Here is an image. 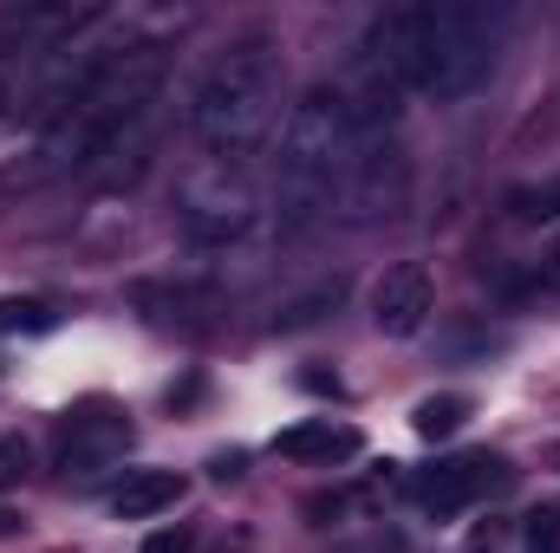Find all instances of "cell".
Wrapping results in <instances>:
<instances>
[{
    "label": "cell",
    "instance_id": "cell-1",
    "mask_svg": "<svg viewBox=\"0 0 560 553\" xmlns=\"http://www.w3.org/2000/svg\"><path fill=\"white\" fill-rule=\"evenodd\" d=\"M502 46H509V7H489V0H418V7H385L359 52L392 66L405 92L456 105L476 85H489Z\"/></svg>",
    "mask_w": 560,
    "mask_h": 553
},
{
    "label": "cell",
    "instance_id": "cell-2",
    "mask_svg": "<svg viewBox=\"0 0 560 553\" xmlns=\"http://www.w3.org/2000/svg\"><path fill=\"white\" fill-rule=\"evenodd\" d=\"M280 98H287V66L275 39H235L209 59L189 98V131L209 150V163H255L280 131Z\"/></svg>",
    "mask_w": 560,
    "mask_h": 553
},
{
    "label": "cell",
    "instance_id": "cell-3",
    "mask_svg": "<svg viewBox=\"0 0 560 553\" xmlns=\"http://www.w3.org/2000/svg\"><path fill=\"white\" fill-rule=\"evenodd\" d=\"M112 13L105 7H26L0 26V118L46 125L59 85L85 59Z\"/></svg>",
    "mask_w": 560,
    "mask_h": 553
},
{
    "label": "cell",
    "instance_id": "cell-4",
    "mask_svg": "<svg viewBox=\"0 0 560 553\" xmlns=\"http://www.w3.org/2000/svg\"><path fill=\"white\" fill-rule=\"evenodd\" d=\"M176 222H183V235L189 242H202V248H229V242H242V235H255V222H261V183H255V169H242V163H196V169H183V183H176Z\"/></svg>",
    "mask_w": 560,
    "mask_h": 553
},
{
    "label": "cell",
    "instance_id": "cell-5",
    "mask_svg": "<svg viewBox=\"0 0 560 553\" xmlns=\"http://www.w3.org/2000/svg\"><path fill=\"white\" fill-rule=\"evenodd\" d=\"M502 482H509V462L489 456V449H469V456H443V462L418 469L411 475V495H418L430 515H463L482 495H495Z\"/></svg>",
    "mask_w": 560,
    "mask_h": 553
},
{
    "label": "cell",
    "instance_id": "cell-6",
    "mask_svg": "<svg viewBox=\"0 0 560 553\" xmlns=\"http://www.w3.org/2000/svg\"><path fill=\"white\" fill-rule=\"evenodd\" d=\"M131 416L125 411H105V404H92V411H72L66 416V430H59V469L66 475H98V469H112L125 449H131Z\"/></svg>",
    "mask_w": 560,
    "mask_h": 553
},
{
    "label": "cell",
    "instance_id": "cell-7",
    "mask_svg": "<svg viewBox=\"0 0 560 553\" xmlns=\"http://www.w3.org/2000/svg\"><path fill=\"white\" fill-rule=\"evenodd\" d=\"M430 306H436V286H430V268H423V261H405V268H392V274L372 286V326H378L385 339L423 332Z\"/></svg>",
    "mask_w": 560,
    "mask_h": 553
},
{
    "label": "cell",
    "instance_id": "cell-8",
    "mask_svg": "<svg viewBox=\"0 0 560 553\" xmlns=\"http://www.w3.org/2000/svg\"><path fill=\"white\" fill-rule=\"evenodd\" d=\"M359 449H365V436H359L352 423H339V416H306V423H293V430L275 436V456H287V462H313V469L352 462Z\"/></svg>",
    "mask_w": 560,
    "mask_h": 553
},
{
    "label": "cell",
    "instance_id": "cell-9",
    "mask_svg": "<svg viewBox=\"0 0 560 553\" xmlns=\"http://www.w3.org/2000/svg\"><path fill=\"white\" fill-rule=\"evenodd\" d=\"M183 502V475L176 469H131L118 489H112V515L118 521H150V515H163V508H176Z\"/></svg>",
    "mask_w": 560,
    "mask_h": 553
},
{
    "label": "cell",
    "instance_id": "cell-10",
    "mask_svg": "<svg viewBox=\"0 0 560 553\" xmlns=\"http://www.w3.org/2000/svg\"><path fill=\"white\" fill-rule=\"evenodd\" d=\"M502 293H509L515 306H548V299H560V248L535 255L522 274H509L502 280Z\"/></svg>",
    "mask_w": 560,
    "mask_h": 553
},
{
    "label": "cell",
    "instance_id": "cell-11",
    "mask_svg": "<svg viewBox=\"0 0 560 553\" xmlns=\"http://www.w3.org/2000/svg\"><path fill=\"white\" fill-rule=\"evenodd\" d=\"M463 423H469V398H456V391H436V398H423L418 411H411V430H418L423 443H443Z\"/></svg>",
    "mask_w": 560,
    "mask_h": 553
},
{
    "label": "cell",
    "instance_id": "cell-12",
    "mask_svg": "<svg viewBox=\"0 0 560 553\" xmlns=\"http://www.w3.org/2000/svg\"><path fill=\"white\" fill-rule=\"evenodd\" d=\"M509 222H560V176L548 183H522V189H509Z\"/></svg>",
    "mask_w": 560,
    "mask_h": 553
},
{
    "label": "cell",
    "instance_id": "cell-13",
    "mask_svg": "<svg viewBox=\"0 0 560 553\" xmlns=\"http://www.w3.org/2000/svg\"><path fill=\"white\" fill-rule=\"evenodd\" d=\"M7 332H52V306L7 293V299H0V339H7Z\"/></svg>",
    "mask_w": 560,
    "mask_h": 553
},
{
    "label": "cell",
    "instance_id": "cell-14",
    "mask_svg": "<svg viewBox=\"0 0 560 553\" xmlns=\"http://www.w3.org/2000/svg\"><path fill=\"white\" fill-rule=\"evenodd\" d=\"M522 541H528V553H560V508L555 502H541V508L522 521Z\"/></svg>",
    "mask_w": 560,
    "mask_h": 553
},
{
    "label": "cell",
    "instance_id": "cell-15",
    "mask_svg": "<svg viewBox=\"0 0 560 553\" xmlns=\"http://www.w3.org/2000/svg\"><path fill=\"white\" fill-rule=\"evenodd\" d=\"M326 306H339V280H332V286H319V293H306V299H293V306H280L275 326H287V332H293V326H313Z\"/></svg>",
    "mask_w": 560,
    "mask_h": 553
},
{
    "label": "cell",
    "instance_id": "cell-16",
    "mask_svg": "<svg viewBox=\"0 0 560 553\" xmlns=\"http://www.w3.org/2000/svg\"><path fill=\"white\" fill-rule=\"evenodd\" d=\"M20 475H26V443L0 436V489H7V482H20Z\"/></svg>",
    "mask_w": 560,
    "mask_h": 553
},
{
    "label": "cell",
    "instance_id": "cell-17",
    "mask_svg": "<svg viewBox=\"0 0 560 553\" xmlns=\"http://www.w3.org/2000/svg\"><path fill=\"white\" fill-rule=\"evenodd\" d=\"M143 553H196V534L189 528H163V534H150Z\"/></svg>",
    "mask_w": 560,
    "mask_h": 553
},
{
    "label": "cell",
    "instance_id": "cell-18",
    "mask_svg": "<svg viewBox=\"0 0 560 553\" xmlns=\"http://www.w3.org/2000/svg\"><path fill=\"white\" fill-rule=\"evenodd\" d=\"M469 553H502V541H495V528H476V534H469Z\"/></svg>",
    "mask_w": 560,
    "mask_h": 553
},
{
    "label": "cell",
    "instance_id": "cell-19",
    "mask_svg": "<svg viewBox=\"0 0 560 553\" xmlns=\"http://www.w3.org/2000/svg\"><path fill=\"white\" fill-rule=\"evenodd\" d=\"M209 469H215V475H222V482H229V475H242V456H235V449H229V456H215V462H209Z\"/></svg>",
    "mask_w": 560,
    "mask_h": 553
}]
</instances>
